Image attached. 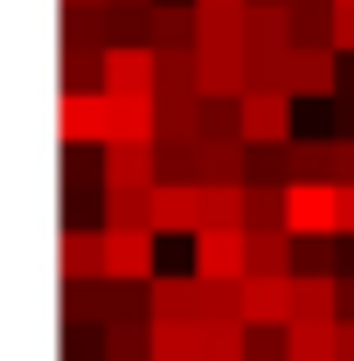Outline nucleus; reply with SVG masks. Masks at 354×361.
I'll list each match as a JSON object with an SVG mask.
<instances>
[{"mask_svg":"<svg viewBox=\"0 0 354 361\" xmlns=\"http://www.w3.org/2000/svg\"><path fill=\"white\" fill-rule=\"evenodd\" d=\"M104 97H160V49H133L111 42L104 49V70H97Z\"/></svg>","mask_w":354,"mask_h":361,"instance_id":"1","label":"nucleus"},{"mask_svg":"<svg viewBox=\"0 0 354 361\" xmlns=\"http://www.w3.org/2000/svg\"><path fill=\"white\" fill-rule=\"evenodd\" d=\"M97 180L104 188H160V139H104Z\"/></svg>","mask_w":354,"mask_h":361,"instance_id":"2","label":"nucleus"},{"mask_svg":"<svg viewBox=\"0 0 354 361\" xmlns=\"http://www.w3.org/2000/svg\"><path fill=\"white\" fill-rule=\"evenodd\" d=\"M285 229L292 236H341V188L334 180H292L285 188Z\"/></svg>","mask_w":354,"mask_h":361,"instance_id":"3","label":"nucleus"},{"mask_svg":"<svg viewBox=\"0 0 354 361\" xmlns=\"http://www.w3.org/2000/svg\"><path fill=\"white\" fill-rule=\"evenodd\" d=\"M153 236L160 229H104V278L111 285H153Z\"/></svg>","mask_w":354,"mask_h":361,"instance_id":"4","label":"nucleus"},{"mask_svg":"<svg viewBox=\"0 0 354 361\" xmlns=\"http://www.w3.org/2000/svg\"><path fill=\"white\" fill-rule=\"evenodd\" d=\"M153 229H160V236H202V229H209L202 180H160V188H153Z\"/></svg>","mask_w":354,"mask_h":361,"instance_id":"5","label":"nucleus"},{"mask_svg":"<svg viewBox=\"0 0 354 361\" xmlns=\"http://www.w3.org/2000/svg\"><path fill=\"white\" fill-rule=\"evenodd\" d=\"M202 56V97H250V49L243 42H195Z\"/></svg>","mask_w":354,"mask_h":361,"instance_id":"6","label":"nucleus"},{"mask_svg":"<svg viewBox=\"0 0 354 361\" xmlns=\"http://www.w3.org/2000/svg\"><path fill=\"white\" fill-rule=\"evenodd\" d=\"M243 49H250V56H292V49H299L292 0H250V14H243Z\"/></svg>","mask_w":354,"mask_h":361,"instance_id":"7","label":"nucleus"},{"mask_svg":"<svg viewBox=\"0 0 354 361\" xmlns=\"http://www.w3.org/2000/svg\"><path fill=\"white\" fill-rule=\"evenodd\" d=\"M195 271L202 278H243L250 271V229H236V223L202 229L195 236Z\"/></svg>","mask_w":354,"mask_h":361,"instance_id":"8","label":"nucleus"},{"mask_svg":"<svg viewBox=\"0 0 354 361\" xmlns=\"http://www.w3.org/2000/svg\"><path fill=\"white\" fill-rule=\"evenodd\" d=\"M209 299H216V285H209L202 271H188V278H153V285H146L153 319H209Z\"/></svg>","mask_w":354,"mask_h":361,"instance_id":"9","label":"nucleus"},{"mask_svg":"<svg viewBox=\"0 0 354 361\" xmlns=\"http://www.w3.org/2000/svg\"><path fill=\"white\" fill-rule=\"evenodd\" d=\"M292 90H250L243 97V139L250 146H292Z\"/></svg>","mask_w":354,"mask_h":361,"instance_id":"10","label":"nucleus"},{"mask_svg":"<svg viewBox=\"0 0 354 361\" xmlns=\"http://www.w3.org/2000/svg\"><path fill=\"white\" fill-rule=\"evenodd\" d=\"M104 118H111V97L104 90H63V104H56L63 146H104Z\"/></svg>","mask_w":354,"mask_h":361,"instance_id":"11","label":"nucleus"},{"mask_svg":"<svg viewBox=\"0 0 354 361\" xmlns=\"http://www.w3.org/2000/svg\"><path fill=\"white\" fill-rule=\"evenodd\" d=\"M334 84H341V49L334 42H299L285 90H292V97H334Z\"/></svg>","mask_w":354,"mask_h":361,"instance_id":"12","label":"nucleus"},{"mask_svg":"<svg viewBox=\"0 0 354 361\" xmlns=\"http://www.w3.org/2000/svg\"><path fill=\"white\" fill-rule=\"evenodd\" d=\"M292 319H341V278L334 271H292Z\"/></svg>","mask_w":354,"mask_h":361,"instance_id":"13","label":"nucleus"},{"mask_svg":"<svg viewBox=\"0 0 354 361\" xmlns=\"http://www.w3.org/2000/svg\"><path fill=\"white\" fill-rule=\"evenodd\" d=\"M56 257H63V278H104V229L70 223L63 243H56Z\"/></svg>","mask_w":354,"mask_h":361,"instance_id":"14","label":"nucleus"},{"mask_svg":"<svg viewBox=\"0 0 354 361\" xmlns=\"http://www.w3.org/2000/svg\"><path fill=\"white\" fill-rule=\"evenodd\" d=\"M243 319L264 326V319H292V278H243Z\"/></svg>","mask_w":354,"mask_h":361,"instance_id":"15","label":"nucleus"},{"mask_svg":"<svg viewBox=\"0 0 354 361\" xmlns=\"http://www.w3.org/2000/svg\"><path fill=\"white\" fill-rule=\"evenodd\" d=\"M292 243H299V236H292V229H250V271H257V278H292ZM250 271H243V278H250Z\"/></svg>","mask_w":354,"mask_h":361,"instance_id":"16","label":"nucleus"},{"mask_svg":"<svg viewBox=\"0 0 354 361\" xmlns=\"http://www.w3.org/2000/svg\"><path fill=\"white\" fill-rule=\"evenodd\" d=\"M202 90H160V139H202Z\"/></svg>","mask_w":354,"mask_h":361,"instance_id":"17","label":"nucleus"},{"mask_svg":"<svg viewBox=\"0 0 354 361\" xmlns=\"http://www.w3.org/2000/svg\"><path fill=\"white\" fill-rule=\"evenodd\" d=\"M104 229H153V188H104Z\"/></svg>","mask_w":354,"mask_h":361,"instance_id":"18","label":"nucleus"},{"mask_svg":"<svg viewBox=\"0 0 354 361\" xmlns=\"http://www.w3.org/2000/svg\"><path fill=\"white\" fill-rule=\"evenodd\" d=\"M292 361H341V319H292Z\"/></svg>","mask_w":354,"mask_h":361,"instance_id":"19","label":"nucleus"},{"mask_svg":"<svg viewBox=\"0 0 354 361\" xmlns=\"http://www.w3.org/2000/svg\"><path fill=\"white\" fill-rule=\"evenodd\" d=\"M292 174L299 180H334V188H341V160H334L326 139H292Z\"/></svg>","mask_w":354,"mask_h":361,"instance_id":"20","label":"nucleus"},{"mask_svg":"<svg viewBox=\"0 0 354 361\" xmlns=\"http://www.w3.org/2000/svg\"><path fill=\"white\" fill-rule=\"evenodd\" d=\"M292 146H250V188H292Z\"/></svg>","mask_w":354,"mask_h":361,"instance_id":"21","label":"nucleus"},{"mask_svg":"<svg viewBox=\"0 0 354 361\" xmlns=\"http://www.w3.org/2000/svg\"><path fill=\"white\" fill-rule=\"evenodd\" d=\"M243 229H285V188H250V216Z\"/></svg>","mask_w":354,"mask_h":361,"instance_id":"22","label":"nucleus"},{"mask_svg":"<svg viewBox=\"0 0 354 361\" xmlns=\"http://www.w3.org/2000/svg\"><path fill=\"white\" fill-rule=\"evenodd\" d=\"M334 49H341V56H354V7H341V14H334Z\"/></svg>","mask_w":354,"mask_h":361,"instance_id":"23","label":"nucleus"},{"mask_svg":"<svg viewBox=\"0 0 354 361\" xmlns=\"http://www.w3.org/2000/svg\"><path fill=\"white\" fill-rule=\"evenodd\" d=\"M334 160H341V188H354V139H334Z\"/></svg>","mask_w":354,"mask_h":361,"instance_id":"24","label":"nucleus"},{"mask_svg":"<svg viewBox=\"0 0 354 361\" xmlns=\"http://www.w3.org/2000/svg\"><path fill=\"white\" fill-rule=\"evenodd\" d=\"M341 236H354V188H341Z\"/></svg>","mask_w":354,"mask_h":361,"instance_id":"25","label":"nucleus"},{"mask_svg":"<svg viewBox=\"0 0 354 361\" xmlns=\"http://www.w3.org/2000/svg\"><path fill=\"white\" fill-rule=\"evenodd\" d=\"M341 361H354V319H341Z\"/></svg>","mask_w":354,"mask_h":361,"instance_id":"26","label":"nucleus"},{"mask_svg":"<svg viewBox=\"0 0 354 361\" xmlns=\"http://www.w3.org/2000/svg\"><path fill=\"white\" fill-rule=\"evenodd\" d=\"M341 306H348V313H354V278H341Z\"/></svg>","mask_w":354,"mask_h":361,"instance_id":"27","label":"nucleus"},{"mask_svg":"<svg viewBox=\"0 0 354 361\" xmlns=\"http://www.w3.org/2000/svg\"><path fill=\"white\" fill-rule=\"evenodd\" d=\"M63 7H111V0H63Z\"/></svg>","mask_w":354,"mask_h":361,"instance_id":"28","label":"nucleus"},{"mask_svg":"<svg viewBox=\"0 0 354 361\" xmlns=\"http://www.w3.org/2000/svg\"><path fill=\"white\" fill-rule=\"evenodd\" d=\"M111 7H153V0H111Z\"/></svg>","mask_w":354,"mask_h":361,"instance_id":"29","label":"nucleus"},{"mask_svg":"<svg viewBox=\"0 0 354 361\" xmlns=\"http://www.w3.org/2000/svg\"><path fill=\"white\" fill-rule=\"evenodd\" d=\"M334 7H354V0H334Z\"/></svg>","mask_w":354,"mask_h":361,"instance_id":"30","label":"nucleus"}]
</instances>
